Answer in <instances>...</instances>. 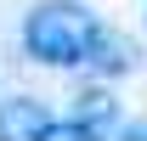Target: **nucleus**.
I'll return each instance as SVG.
<instances>
[{"mask_svg":"<svg viewBox=\"0 0 147 141\" xmlns=\"http://www.w3.org/2000/svg\"><path fill=\"white\" fill-rule=\"evenodd\" d=\"M51 124L40 96H0V141H40V130Z\"/></svg>","mask_w":147,"mask_h":141,"instance_id":"20e7f679","label":"nucleus"},{"mask_svg":"<svg viewBox=\"0 0 147 141\" xmlns=\"http://www.w3.org/2000/svg\"><path fill=\"white\" fill-rule=\"evenodd\" d=\"M40 141H91V136H85L74 119H51L45 130H40Z\"/></svg>","mask_w":147,"mask_h":141,"instance_id":"39448f33","label":"nucleus"},{"mask_svg":"<svg viewBox=\"0 0 147 141\" xmlns=\"http://www.w3.org/2000/svg\"><path fill=\"white\" fill-rule=\"evenodd\" d=\"M68 119L79 124L91 141H113V130H119V96H113V85H91L79 102H74Z\"/></svg>","mask_w":147,"mask_h":141,"instance_id":"7ed1b4c3","label":"nucleus"},{"mask_svg":"<svg viewBox=\"0 0 147 141\" xmlns=\"http://www.w3.org/2000/svg\"><path fill=\"white\" fill-rule=\"evenodd\" d=\"M142 68V45L125 34V28H113V23H96V40L91 51H85V73H91L96 85H113V79H125V73Z\"/></svg>","mask_w":147,"mask_h":141,"instance_id":"f03ea898","label":"nucleus"},{"mask_svg":"<svg viewBox=\"0 0 147 141\" xmlns=\"http://www.w3.org/2000/svg\"><path fill=\"white\" fill-rule=\"evenodd\" d=\"M142 17H147V11H142Z\"/></svg>","mask_w":147,"mask_h":141,"instance_id":"423d86ee","label":"nucleus"},{"mask_svg":"<svg viewBox=\"0 0 147 141\" xmlns=\"http://www.w3.org/2000/svg\"><path fill=\"white\" fill-rule=\"evenodd\" d=\"M91 40H96V11L85 0H34L23 17V51H28V62L51 73L85 68Z\"/></svg>","mask_w":147,"mask_h":141,"instance_id":"f257e3e1","label":"nucleus"}]
</instances>
